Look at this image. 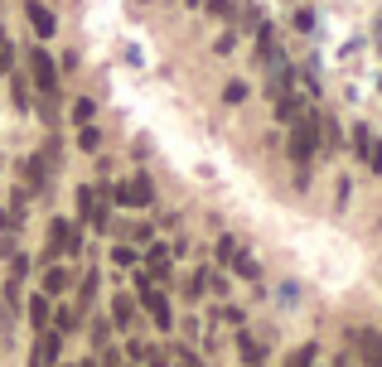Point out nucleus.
<instances>
[{
    "label": "nucleus",
    "instance_id": "nucleus-9",
    "mask_svg": "<svg viewBox=\"0 0 382 367\" xmlns=\"http://www.w3.org/2000/svg\"><path fill=\"white\" fill-rule=\"evenodd\" d=\"M68 290H73V271H68V266H49V271H44V295H49V300H58V295H68Z\"/></svg>",
    "mask_w": 382,
    "mask_h": 367
},
{
    "label": "nucleus",
    "instance_id": "nucleus-11",
    "mask_svg": "<svg viewBox=\"0 0 382 367\" xmlns=\"http://www.w3.org/2000/svg\"><path fill=\"white\" fill-rule=\"evenodd\" d=\"M232 271L242 275V280H262V261H257V256H252V252L242 247V252L232 256Z\"/></svg>",
    "mask_w": 382,
    "mask_h": 367
},
{
    "label": "nucleus",
    "instance_id": "nucleus-12",
    "mask_svg": "<svg viewBox=\"0 0 382 367\" xmlns=\"http://www.w3.org/2000/svg\"><path fill=\"white\" fill-rule=\"evenodd\" d=\"M111 324H116V329H131V324H136V304L116 295V300H111Z\"/></svg>",
    "mask_w": 382,
    "mask_h": 367
},
{
    "label": "nucleus",
    "instance_id": "nucleus-2",
    "mask_svg": "<svg viewBox=\"0 0 382 367\" xmlns=\"http://www.w3.org/2000/svg\"><path fill=\"white\" fill-rule=\"evenodd\" d=\"M286 150H290L295 165H310L315 160V150H319V121L315 116H295V131H290Z\"/></svg>",
    "mask_w": 382,
    "mask_h": 367
},
{
    "label": "nucleus",
    "instance_id": "nucleus-30",
    "mask_svg": "<svg viewBox=\"0 0 382 367\" xmlns=\"http://www.w3.org/2000/svg\"><path fill=\"white\" fill-rule=\"evenodd\" d=\"M10 73V39H5V29H0V78Z\"/></svg>",
    "mask_w": 382,
    "mask_h": 367
},
{
    "label": "nucleus",
    "instance_id": "nucleus-26",
    "mask_svg": "<svg viewBox=\"0 0 382 367\" xmlns=\"http://www.w3.org/2000/svg\"><path fill=\"white\" fill-rule=\"evenodd\" d=\"M106 334H111V324H106V319H97V324H93V348H97V353L106 348Z\"/></svg>",
    "mask_w": 382,
    "mask_h": 367
},
{
    "label": "nucleus",
    "instance_id": "nucleus-4",
    "mask_svg": "<svg viewBox=\"0 0 382 367\" xmlns=\"http://www.w3.org/2000/svg\"><path fill=\"white\" fill-rule=\"evenodd\" d=\"M106 198H116L126 208H145V203H155V184H150V174H131L126 184L106 188Z\"/></svg>",
    "mask_w": 382,
    "mask_h": 367
},
{
    "label": "nucleus",
    "instance_id": "nucleus-34",
    "mask_svg": "<svg viewBox=\"0 0 382 367\" xmlns=\"http://www.w3.org/2000/svg\"><path fill=\"white\" fill-rule=\"evenodd\" d=\"M78 367H97V358H88V363H78Z\"/></svg>",
    "mask_w": 382,
    "mask_h": 367
},
{
    "label": "nucleus",
    "instance_id": "nucleus-7",
    "mask_svg": "<svg viewBox=\"0 0 382 367\" xmlns=\"http://www.w3.org/2000/svg\"><path fill=\"white\" fill-rule=\"evenodd\" d=\"M58 339H63V334L44 329V334H39V343H34V358H29V367H58Z\"/></svg>",
    "mask_w": 382,
    "mask_h": 367
},
{
    "label": "nucleus",
    "instance_id": "nucleus-5",
    "mask_svg": "<svg viewBox=\"0 0 382 367\" xmlns=\"http://www.w3.org/2000/svg\"><path fill=\"white\" fill-rule=\"evenodd\" d=\"M141 304H145V314L155 319V329H170L175 319H170V304H165V295L155 290V285H141Z\"/></svg>",
    "mask_w": 382,
    "mask_h": 367
},
{
    "label": "nucleus",
    "instance_id": "nucleus-1",
    "mask_svg": "<svg viewBox=\"0 0 382 367\" xmlns=\"http://www.w3.org/2000/svg\"><path fill=\"white\" fill-rule=\"evenodd\" d=\"M83 252V232L68 222V218H54L49 222V247H44V261H63V256H78Z\"/></svg>",
    "mask_w": 382,
    "mask_h": 367
},
{
    "label": "nucleus",
    "instance_id": "nucleus-18",
    "mask_svg": "<svg viewBox=\"0 0 382 367\" xmlns=\"http://www.w3.org/2000/svg\"><path fill=\"white\" fill-rule=\"evenodd\" d=\"M315 358H319V348H315V343H305V348H295V353L286 358V367H315Z\"/></svg>",
    "mask_w": 382,
    "mask_h": 367
},
{
    "label": "nucleus",
    "instance_id": "nucleus-27",
    "mask_svg": "<svg viewBox=\"0 0 382 367\" xmlns=\"http://www.w3.org/2000/svg\"><path fill=\"white\" fill-rule=\"evenodd\" d=\"M73 116H78V121L88 126V121H93V97H78V106H73Z\"/></svg>",
    "mask_w": 382,
    "mask_h": 367
},
{
    "label": "nucleus",
    "instance_id": "nucleus-21",
    "mask_svg": "<svg viewBox=\"0 0 382 367\" xmlns=\"http://www.w3.org/2000/svg\"><path fill=\"white\" fill-rule=\"evenodd\" d=\"M93 295H97V271L83 275V285H78V309H88L93 304Z\"/></svg>",
    "mask_w": 382,
    "mask_h": 367
},
{
    "label": "nucleus",
    "instance_id": "nucleus-19",
    "mask_svg": "<svg viewBox=\"0 0 382 367\" xmlns=\"http://www.w3.org/2000/svg\"><path fill=\"white\" fill-rule=\"evenodd\" d=\"M10 92H15V106H19V111H29V101H34V97H29V83H24L19 73L10 78Z\"/></svg>",
    "mask_w": 382,
    "mask_h": 367
},
{
    "label": "nucleus",
    "instance_id": "nucleus-32",
    "mask_svg": "<svg viewBox=\"0 0 382 367\" xmlns=\"http://www.w3.org/2000/svg\"><path fill=\"white\" fill-rule=\"evenodd\" d=\"M106 367H126V358H121L116 348H106Z\"/></svg>",
    "mask_w": 382,
    "mask_h": 367
},
{
    "label": "nucleus",
    "instance_id": "nucleus-10",
    "mask_svg": "<svg viewBox=\"0 0 382 367\" xmlns=\"http://www.w3.org/2000/svg\"><path fill=\"white\" fill-rule=\"evenodd\" d=\"M24 179H29V193H44L49 188V160L44 155H29L24 160Z\"/></svg>",
    "mask_w": 382,
    "mask_h": 367
},
{
    "label": "nucleus",
    "instance_id": "nucleus-17",
    "mask_svg": "<svg viewBox=\"0 0 382 367\" xmlns=\"http://www.w3.org/2000/svg\"><path fill=\"white\" fill-rule=\"evenodd\" d=\"M213 252H218V261H223V266H232V256L242 252V242H237V237H218V247H213Z\"/></svg>",
    "mask_w": 382,
    "mask_h": 367
},
{
    "label": "nucleus",
    "instance_id": "nucleus-28",
    "mask_svg": "<svg viewBox=\"0 0 382 367\" xmlns=\"http://www.w3.org/2000/svg\"><path fill=\"white\" fill-rule=\"evenodd\" d=\"M111 261H116V266H136V247H116Z\"/></svg>",
    "mask_w": 382,
    "mask_h": 367
},
{
    "label": "nucleus",
    "instance_id": "nucleus-29",
    "mask_svg": "<svg viewBox=\"0 0 382 367\" xmlns=\"http://www.w3.org/2000/svg\"><path fill=\"white\" fill-rule=\"evenodd\" d=\"M295 29L310 34V29H315V15H310V10H295Z\"/></svg>",
    "mask_w": 382,
    "mask_h": 367
},
{
    "label": "nucleus",
    "instance_id": "nucleus-31",
    "mask_svg": "<svg viewBox=\"0 0 382 367\" xmlns=\"http://www.w3.org/2000/svg\"><path fill=\"white\" fill-rule=\"evenodd\" d=\"M180 367H198V353L193 348H180Z\"/></svg>",
    "mask_w": 382,
    "mask_h": 367
},
{
    "label": "nucleus",
    "instance_id": "nucleus-8",
    "mask_svg": "<svg viewBox=\"0 0 382 367\" xmlns=\"http://www.w3.org/2000/svg\"><path fill=\"white\" fill-rule=\"evenodd\" d=\"M24 19L34 24V34H39V39H49V34L58 29V19H54V10H49V5H39V0H29V5H24Z\"/></svg>",
    "mask_w": 382,
    "mask_h": 367
},
{
    "label": "nucleus",
    "instance_id": "nucleus-15",
    "mask_svg": "<svg viewBox=\"0 0 382 367\" xmlns=\"http://www.w3.org/2000/svg\"><path fill=\"white\" fill-rule=\"evenodd\" d=\"M145 261H150V280L155 275L170 271V247H160V242H150V252H145Z\"/></svg>",
    "mask_w": 382,
    "mask_h": 367
},
{
    "label": "nucleus",
    "instance_id": "nucleus-14",
    "mask_svg": "<svg viewBox=\"0 0 382 367\" xmlns=\"http://www.w3.org/2000/svg\"><path fill=\"white\" fill-rule=\"evenodd\" d=\"M358 343H363V363L368 367H382V339L368 329V334H358Z\"/></svg>",
    "mask_w": 382,
    "mask_h": 367
},
{
    "label": "nucleus",
    "instance_id": "nucleus-33",
    "mask_svg": "<svg viewBox=\"0 0 382 367\" xmlns=\"http://www.w3.org/2000/svg\"><path fill=\"white\" fill-rule=\"evenodd\" d=\"M10 222H15V218H10V213L0 208V232H10Z\"/></svg>",
    "mask_w": 382,
    "mask_h": 367
},
{
    "label": "nucleus",
    "instance_id": "nucleus-16",
    "mask_svg": "<svg viewBox=\"0 0 382 367\" xmlns=\"http://www.w3.org/2000/svg\"><path fill=\"white\" fill-rule=\"evenodd\" d=\"M237 353H242V363H262V348H257V339H252L247 329L237 334Z\"/></svg>",
    "mask_w": 382,
    "mask_h": 367
},
{
    "label": "nucleus",
    "instance_id": "nucleus-3",
    "mask_svg": "<svg viewBox=\"0 0 382 367\" xmlns=\"http://www.w3.org/2000/svg\"><path fill=\"white\" fill-rule=\"evenodd\" d=\"M29 73H34V88H39V97L54 106V101H58V63H54L44 49H29Z\"/></svg>",
    "mask_w": 382,
    "mask_h": 367
},
{
    "label": "nucleus",
    "instance_id": "nucleus-6",
    "mask_svg": "<svg viewBox=\"0 0 382 367\" xmlns=\"http://www.w3.org/2000/svg\"><path fill=\"white\" fill-rule=\"evenodd\" d=\"M78 208L88 213V222H93V227H106V222H111V213H106V198H97V188H88V184L78 188Z\"/></svg>",
    "mask_w": 382,
    "mask_h": 367
},
{
    "label": "nucleus",
    "instance_id": "nucleus-24",
    "mask_svg": "<svg viewBox=\"0 0 382 367\" xmlns=\"http://www.w3.org/2000/svg\"><path fill=\"white\" fill-rule=\"evenodd\" d=\"M203 10H208V15H218V19H232V15H237V5H232V0H203Z\"/></svg>",
    "mask_w": 382,
    "mask_h": 367
},
{
    "label": "nucleus",
    "instance_id": "nucleus-35",
    "mask_svg": "<svg viewBox=\"0 0 382 367\" xmlns=\"http://www.w3.org/2000/svg\"><path fill=\"white\" fill-rule=\"evenodd\" d=\"M189 5H203V0H189Z\"/></svg>",
    "mask_w": 382,
    "mask_h": 367
},
{
    "label": "nucleus",
    "instance_id": "nucleus-23",
    "mask_svg": "<svg viewBox=\"0 0 382 367\" xmlns=\"http://www.w3.org/2000/svg\"><path fill=\"white\" fill-rule=\"evenodd\" d=\"M223 101L228 106H242L247 101V83H223Z\"/></svg>",
    "mask_w": 382,
    "mask_h": 367
},
{
    "label": "nucleus",
    "instance_id": "nucleus-22",
    "mask_svg": "<svg viewBox=\"0 0 382 367\" xmlns=\"http://www.w3.org/2000/svg\"><path fill=\"white\" fill-rule=\"evenodd\" d=\"M78 329V309H58L54 314V334H73Z\"/></svg>",
    "mask_w": 382,
    "mask_h": 367
},
{
    "label": "nucleus",
    "instance_id": "nucleus-13",
    "mask_svg": "<svg viewBox=\"0 0 382 367\" xmlns=\"http://www.w3.org/2000/svg\"><path fill=\"white\" fill-rule=\"evenodd\" d=\"M49 319H54V314H49V295H34V300H29V324L44 334V329H49Z\"/></svg>",
    "mask_w": 382,
    "mask_h": 367
},
{
    "label": "nucleus",
    "instance_id": "nucleus-25",
    "mask_svg": "<svg viewBox=\"0 0 382 367\" xmlns=\"http://www.w3.org/2000/svg\"><path fill=\"white\" fill-rule=\"evenodd\" d=\"M276 116H281V121H295V116H300V101H295V97H281V101H276Z\"/></svg>",
    "mask_w": 382,
    "mask_h": 367
},
{
    "label": "nucleus",
    "instance_id": "nucleus-20",
    "mask_svg": "<svg viewBox=\"0 0 382 367\" xmlns=\"http://www.w3.org/2000/svg\"><path fill=\"white\" fill-rule=\"evenodd\" d=\"M78 145H83L88 155H97V150H102V131H97V126H83V131H78Z\"/></svg>",
    "mask_w": 382,
    "mask_h": 367
}]
</instances>
